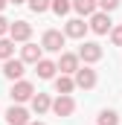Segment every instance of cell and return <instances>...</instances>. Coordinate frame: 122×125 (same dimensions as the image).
<instances>
[{
  "mask_svg": "<svg viewBox=\"0 0 122 125\" xmlns=\"http://www.w3.org/2000/svg\"><path fill=\"white\" fill-rule=\"evenodd\" d=\"M23 73H26V61H23V58H6V61H3V76H6V79L20 82Z\"/></svg>",
  "mask_w": 122,
  "mask_h": 125,
  "instance_id": "1",
  "label": "cell"
},
{
  "mask_svg": "<svg viewBox=\"0 0 122 125\" xmlns=\"http://www.w3.org/2000/svg\"><path fill=\"white\" fill-rule=\"evenodd\" d=\"M64 32H58V29H47L44 32V38H41V47L47 50V52H61V47H64Z\"/></svg>",
  "mask_w": 122,
  "mask_h": 125,
  "instance_id": "2",
  "label": "cell"
},
{
  "mask_svg": "<svg viewBox=\"0 0 122 125\" xmlns=\"http://www.w3.org/2000/svg\"><path fill=\"white\" fill-rule=\"evenodd\" d=\"M9 96L15 99V102H32V96H35V87H32V82H15L12 84V90H9Z\"/></svg>",
  "mask_w": 122,
  "mask_h": 125,
  "instance_id": "3",
  "label": "cell"
},
{
  "mask_svg": "<svg viewBox=\"0 0 122 125\" xmlns=\"http://www.w3.org/2000/svg\"><path fill=\"white\" fill-rule=\"evenodd\" d=\"M79 58L84 64H96L99 58H102V47L96 44V41H84L81 47H79Z\"/></svg>",
  "mask_w": 122,
  "mask_h": 125,
  "instance_id": "4",
  "label": "cell"
},
{
  "mask_svg": "<svg viewBox=\"0 0 122 125\" xmlns=\"http://www.w3.org/2000/svg\"><path fill=\"white\" fill-rule=\"evenodd\" d=\"M52 111H55V116H70L76 111V99L70 93H58V99L52 102Z\"/></svg>",
  "mask_w": 122,
  "mask_h": 125,
  "instance_id": "5",
  "label": "cell"
},
{
  "mask_svg": "<svg viewBox=\"0 0 122 125\" xmlns=\"http://www.w3.org/2000/svg\"><path fill=\"white\" fill-rule=\"evenodd\" d=\"M79 52H61L58 58V70L64 73V76H76V70H79Z\"/></svg>",
  "mask_w": 122,
  "mask_h": 125,
  "instance_id": "6",
  "label": "cell"
},
{
  "mask_svg": "<svg viewBox=\"0 0 122 125\" xmlns=\"http://www.w3.org/2000/svg\"><path fill=\"white\" fill-rule=\"evenodd\" d=\"M9 38H12V41H23V44H26V41L32 38V23H26V21H15V23H12V29H9Z\"/></svg>",
  "mask_w": 122,
  "mask_h": 125,
  "instance_id": "7",
  "label": "cell"
},
{
  "mask_svg": "<svg viewBox=\"0 0 122 125\" xmlns=\"http://www.w3.org/2000/svg\"><path fill=\"white\" fill-rule=\"evenodd\" d=\"M76 87H84V90L96 87V70H90V67H79V70H76Z\"/></svg>",
  "mask_w": 122,
  "mask_h": 125,
  "instance_id": "8",
  "label": "cell"
},
{
  "mask_svg": "<svg viewBox=\"0 0 122 125\" xmlns=\"http://www.w3.org/2000/svg\"><path fill=\"white\" fill-rule=\"evenodd\" d=\"M6 122L9 125H29V111L20 108V105H12L6 111Z\"/></svg>",
  "mask_w": 122,
  "mask_h": 125,
  "instance_id": "9",
  "label": "cell"
},
{
  "mask_svg": "<svg viewBox=\"0 0 122 125\" xmlns=\"http://www.w3.org/2000/svg\"><path fill=\"white\" fill-rule=\"evenodd\" d=\"M87 26H90V23H84L81 18H73V21H67V26H64V35H67V38H84Z\"/></svg>",
  "mask_w": 122,
  "mask_h": 125,
  "instance_id": "10",
  "label": "cell"
},
{
  "mask_svg": "<svg viewBox=\"0 0 122 125\" xmlns=\"http://www.w3.org/2000/svg\"><path fill=\"white\" fill-rule=\"evenodd\" d=\"M90 29L96 32V35H105V32L111 29V15H108V12H96L90 18Z\"/></svg>",
  "mask_w": 122,
  "mask_h": 125,
  "instance_id": "11",
  "label": "cell"
},
{
  "mask_svg": "<svg viewBox=\"0 0 122 125\" xmlns=\"http://www.w3.org/2000/svg\"><path fill=\"white\" fill-rule=\"evenodd\" d=\"M41 50H44V47H38V44H23V50H20V58H23L26 64H38L41 58H44V55H41Z\"/></svg>",
  "mask_w": 122,
  "mask_h": 125,
  "instance_id": "12",
  "label": "cell"
},
{
  "mask_svg": "<svg viewBox=\"0 0 122 125\" xmlns=\"http://www.w3.org/2000/svg\"><path fill=\"white\" fill-rule=\"evenodd\" d=\"M50 108H52V99H50L47 93H35V96H32V111H35L38 116H41V114H47Z\"/></svg>",
  "mask_w": 122,
  "mask_h": 125,
  "instance_id": "13",
  "label": "cell"
},
{
  "mask_svg": "<svg viewBox=\"0 0 122 125\" xmlns=\"http://www.w3.org/2000/svg\"><path fill=\"white\" fill-rule=\"evenodd\" d=\"M35 70H38V76H41V79H52V76H55V70H58V64L50 61V58H41V61L35 64Z\"/></svg>",
  "mask_w": 122,
  "mask_h": 125,
  "instance_id": "14",
  "label": "cell"
},
{
  "mask_svg": "<svg viewBox=\"0 0 122 125\" xmlns=\"http://www.w3.org/2000/svg\"><path fill=\"white\" fill-rule=\"evenodd\" d=\"M96 0H73V9L79 12V15H96Z\"/></svg>",
  "mask_w": 122,
  "mask_h": 125,
  "instance_id": "15",
  "label": "cell"
},
{
  "mask_svg": "<svg viewBox=\"0 0 122 125\" xmlns=\"http://www.w3.org/2000/svg\"><path fill=\"white\" fill-rule=\"evenodd\" d=\"M73 87H76V79H70V76H64V73L55 79V90H58V93H73Z\"/></svg>",
  "mask_w": 122,
  "mask_h": 125,
  "instance_id": "16",
  "label": "cell"
},
{
  "mask_svg": "<svg viewBox=\"0 0 122 125\" xmlns=\"http://www.w3.org/2000/svg\"><path fill=\"white\" fill-rule=\"evenodd\" d=\"M15 58V41L12 38H0V61Z\"/></svg>",
  "mask_w": 122,
  "mask_h": 125,
  "instance_id": "17",
  "label": "cell"
},
{
  "mask_svg": "<svg viewBox=\"0 0 122 125\" xmlns=\"http://www.w3.org/2000/svg\"><path fill=\"white\" fill-rule=\"evenodd\" d=\"M99 125H119V114L116 111H102L99 114Z\"/></svg>",
  "mask_w": 122,
  "mask_h": 125,
  "instance_id": "18",
  "label": "cell"
},
{
  "mask_svg": "<svg viewBox=\"0 0 122 125\" xmlns=\"http://www.w3.org/2000/svg\"><path fill=\"white\" fill-rule=\"evenodd\" d=\"M29 9L35 12V15H41V12L52 9V0H29Z\"/></svg>",
  "mask_w": 122,
  "mask_h": 125,
  "instance_id": "19",
  "label": "cell"
},
{
  "mask_svg": "<svg viewBox=\"0 0 122 125\" xmlns=\"http://www.w3.org/2000/svg\"><path fill=\"white\" fill-rule=\"evenodd\" d=\"M70 9H73V3H70V0H52V12H55V15H67V12H70Z\"/></svg>",
  "mask_w": 122,
  "mask_h": 125,
  "instance_id": "20",
  "label": "cell"
},
{
  "mask_svg": "<svg viewBox=\"0 0 122 125\" xmlns=\"http://www.w3.org/2000/svg\"><path fill=\"white\" fill-rule=\"evenodd\" d=\"M96 3H99V9H102V12H108V15L119 6V0H96Z\"/></svg>",
  "mask_w": 122,
  "mask_h": 125,
  "instance_id": "21",
  "label": "cell"
},
{
  "mask_svg": "<svg viewBox=\"0 0 122 125\" xmlns=\"http://www.w3.org/2000/svg\"><path fill=\"white\" fill-rule=\"evenodd\" d=\"M111 41H113L116 47H122V23H119V26H113V29H111Z\"/></svg>",
  "mask_w": 122,
  "mask_h": 125,
  "instance_id": "22",
  "label": "cell"
},
{
  "mask_svg": "<svg viewBox=\"0 0 122 125\" xmlns=\"http://www.w3.org/2000/svg\"><path fill=\"white\" fill-rule=\"evenodd\" d=\"M9 29H12V23H9V21H6V18L0 15V38H3V35H6Z\"/></svg>",
  "mask_w": 122,
  "mask_h": 125,
  "instance_id": "23",
  "label": "cell"
},
{
  "mask_svg": "<svg viewBox=\"0 0 122 125\" xmlns=\"http://www.w3.org/2000/svg\"><path fill=\"white\" fill-rule=\"evenodd\" d=\"M9 3H15V6H20V3H26V0H9Z\"/></svg>",
  "mask_w": 122,
  "mask_h": 125,
  "instance_id": "24",
  "label": "cell"
},
{
  "mask_svg": "<svg viewBox=\"0 0 122 125\" xmlns=\"http://www.w3.org/2000/svg\"><path fill=\"white\" fill-rule=\"evenodd\" d=\"M6 3H9V0H0V12H3V9H6Z\"/></svg>",
  "mask_w": 122,
  "mask_h": 125,
  "instance_id": "25",
  "label": "cell"
},
{
  "mask_svg": "<svg viewBox=\"0 0 122 125\" xmlns=\"http://www.w3.org/2000/svg\"><path fill=\"white\" fill-rule=\"evenodd\" d=\"M29 125H44V122H29Z\"/></svg>",
  "mask_w": 122,
  "mask_h": 125,
  "instance_id": "26",
  "label": "cell"
}]
</instances>
